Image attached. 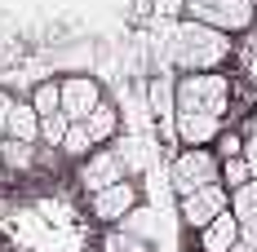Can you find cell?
Instances as JSON below:
<instances>
[{
  "mask_svg": "<svg viewBox=\"0 0 257 252\" xmlns=\"http://www.w3.org/2000/svg\"><path fill=\"white\" fill-rule=\"evenodd\" d=\"M169 181H173V195H178V199L195 195L200 186L217 181V155L204 151V146H186V151H178L173 168H169Z\"/></svg>",
  "mask_w": 257,
  "mask_h": 252,
  "instance_id": "cell-4",
  "label": "cell"
},
{
  "mask_svg": "<svg viewBox=\"0 0 257 252\" xmlns=\"http://www.w3.org/2000/svg\"><path fill=\"white\" fill-rule=\"evenodd\" d=\"M89 208H93L98 221H124L128 212L138 208V186L124 177V181L106 186V190H98V195H89Z\"/></svg>",
  "mask_w": 257,
  "mask_h": 252,
  "instance_id": "cell-8",
  "label": "cell"
},
{
  "mask_svg": "<svg viewBox=\"0 0 257 252\" xmlns=\"http://www.w3.org/2000/svg\"><path fill=\"white\" fill-rule=\"evenodd\" d=\"M14 93H5V89H0V137H5V124H9V111H14Z\"/></svg>",
  "mask_w": 257,
  "mask_h": 252,
  "instance_id": "cell-24",
  "label": "cell"
},
{
  "mask_svg": "<svg viewBox=\"0 0 257 252\" xmlns=\"http://www.w3.org/2000/svg\"><path fill=\"white\" fill-rule=\"evenodd\" d=\"M0 173H5V164H0Z\"/></svg>",
  "mask_w": 257,
  "mask_h": 252,
  "instance_id": "cell-28",
  "label": "cell"
},
{
  "mask_svg": "<svg viewBox=\"0 0 257 252\" xmlns=\"http://www.w3.org/2000/svg\"><path fill=\"white\" fill-rule=\"evenodd\" d=\"M244 164H248V177L257 181V133H248V142H244Z\"/></svg>",
  "mask_w": 257,
  "mask_h": 252,
  "instance_id": "cell-23",
  "label": "cell"
},
{
  "mask_svg": "<svg viewBox=\"0 0 257 252\" xmlns=\"http://www.w3.org/2000/svg\"><path fill=\"white\" fill-rule=\"evenodd\" d=\"M173 102L178 111H208V115H226L231 106V80L217 71H191L173 80Z\"/></svg>",
  "mask_w": 257,
  "mask_h": 252,
  "instance_id": "cell-2",
  "label": "cell"
},
{
  "mask_svg": "<svg viewBox=\"0 0 257 252\" xmlns=\"http://www.w3.org/2000/svg\"><path fill=\"white\" fill-rule=\"evenodd\" d=\"M231 208V190L222 186V181H208V186H200L195 195H186V199H178V212H182V221L191 230H204L213 217H222Z\"/></svg>",
  "mask_w": 257,
  "mask_h": 252,
  "instance_id": "cell-5",
  "label": "cell"
},
{
  "mask_svg": "<svg viewBox=\"0 0 257 252\" xmlns=\"http://www.w3.org/2000/svg\"><path fill=\"white\" fill-rule=\"evenodd\" d=\"M102 252H151V243L115 226V230H106V234H102Z\"/></svg>",
  "mask_w": 257,
  "mask_h": 252,
  "instance_id": "cell-16",
  "label": "cell"
},
{
  "mask_svg": "<svg viewBox=\"0 0 257 252\" xmlns=\"http://www.w3.org/2000/svg\"><path fill=\"white\" fill-rule=\"evenodd\" d=\"M182 9H186L191 23H204L213 31H222V36L244 31L257 18V0H182Z\"/></svg>",
  "mask_w": 257,
  "mask_h": 252,
  "instance_id": "cell-3",
  "label": "cell"
},
{
  "mask_svg": "<svg viewBox=\"0 0 257 252\" xmlns=\"http://www.w3.org/2000/svg\"><path fill=\"white\" fill-rule=\"evenodd\" d=\"M67 128H71V120H67L62 111H58V115H40V142L58 151V146H62V137H67Z\"/></svg>",
  "mask_w": 257,
  "mask_h": 252,
  "instance_id": "cell-20",
  "label": "cell"
},
{
  "mask_svg": "<svg viewBox=\"0 0 257 252\" xmlns=\"http://www.w3.org/2000/svg\"><path fill=\"white\" fill-rule=\"evenodd\" d=\"M231 217L239 226H257V181H244L239 190H231Z\"/></svg>",
  "mask_w": 257,
  "mask_h": 252,
  "instance_id": "cell-14",
  "label": "cell"
},
{
  "mask_svg": "<svg viewBox=\"0 0 257 252\" xmlns=\"http://www.w3.org/2000/svg\"><path fill=\"white\" fill-rule=\"evenodd\" d=\"M0 164L9 173H31L40 164V146L36 142H14V137H0Z\"/></svg>",
  "mask_w": 257,
  "mask_h": 252,
  "instance_id": "cell-12",
  "label": "cell"
},
{
  "mask_svg": "<svg viewBox=\"0 0 257 252\" xmlns=\"http://www.w3.org/2000/svg\"><path fill=\"white\" fill-rule=\"evenodd\" d=\"M213 146H217V164H222V159H235V155H244V137H239V133H217V142H213Z\"/></svg>",
  "mask_w": 257,
  "mask_h": 252,
  "instance_id": "cell-22",
  "label": "cell"
},
{
  "mask_svg": "<svg viewBox=\"0 0 257 252\" xmlns=\"http://www.w3.org/2000/svg\"><path fill=\"white\" fill-rule=\"evenodd\" d=\"M248 133H257V111H253V120H248Z\"/></svg>",
  "mask_w": 257,
  "mask_h": 252,
  "instance_id": "cell-27",
  "label": "cell"
},
{
  "mask_svg": "<svg viewBox=\"0 0 257 252\" xmlns=\"http://www.w3.org/2000/svg\"><path fill=\"white\" fill-rule=\"evenodd\" d=\"M84 128H89L93 146H106V142H115V137H120V111H115L111 102H98V106H93V115L84 120Z\"/></svg>",
  "mask_w": 257,
  "mask_h": 252,
  "instance_id": "cell-13",
  "label": "cell"
},
{
  "mask_svg": "<svg viewBox=\"0 0 257 252\" xmlns=\"http://www.w3.org/2000/svg\"><path fill=\"white\" fill-rule=\"evenodd\" d=\"M151 111L164 120V124H173V111H178V102H173V80H151Z\"/></svg>",
  "mask_w": 257,
  "mask_h": 252,
  "instance_id": "cell-15",
  "label": "cell"
},
{
  "mask_svg": "<svg viewBox=\"0 0 257 252\" xmlns=\"http://www.w3.org/2000/svg\"><path fill=\"white\" fill-rule=\"evenodd\" d=\"M58 111L71 120V124H84L89 115H93V106L102 102V89H98V80L93 76H67L58 80Z\"/></svg>",
  "mask_w": 257,
  "mask_h": 252,
  "instance_id": "cell-7",
  "label": "cell"
},
{
  "mask_svg": "<svg viewBox=\"0 0 257 252\" xmlns=\"http://www.w3.org/2000/svg\"><path fill=\"white\" fill-rule=\"evenodd\" d=\"M173 128H178V142H186V146H213L217 133H222V115H208V111H173Z\"/></svg>",
  "mask_w": 257,
  "mask_h": 252,
  "instance_id": "cell-9",
  "label": "cell"
},
{
  "mask_svg": "<svg viewBox=\"0 0 257 252\" xmlns=\"http://www.w3.org/2000/svg\"><path fill=\"white\" fill-rule=\"evenodd\" d=\"M231 252H253V248H248V243H244V239H239V243H235V248Z\"/></svg>",
  "mask_w": 257,
  "mask_h": 252,
  "instance_id": "cell-26",
  "label": "cell"
},
{
  "mask_svg": "<svg viewBox=\"0 0 257 252\" xmlns=\"http://www.w3.org/2000/svg\"><path fill=\"white\" fill-rule=\"evenodd\" d=\"M217 181H222L226 190H239L244 181H253V177H248V164H244V155H235V159H222V164H217Z\"/></svg>",
  "mask_w": 257,
  "mask_h": 252,
  "instance_id": "cell-18",
  "label": "cell"
},
{
  "mask_svg": "<svg viewBox=\"0 0 257 252\" xmlns=\"http://www.w3.org/2000/svg\"><path fill=\"white\" fill-rule=\"evenodd\" d=\"M58 151L67 155V159H84V155L93 151V137H89V128L84 124H71L67 128V137H62V146Z\"/></svg>",
  "mask_w": 257,
  "mask_h": 252,
  "instance_id": "cell-17",
  "label": "cell"
},
{
  "mask_svg": "<svg viewBox=\"0 0 257 252\" xmlns=\"http://www.w3.org/2000/svg\"><path fill=\"white\" fill-rule=\"evenodd\" d=\"M226 58H231V36H222V31H213L204 23L186 18L169 36V62L178 67L182 76H191V71H217Z\"/></svg>",
  "mask_w": 257,
  "mask_h": 252,
  "instance_id": "cell-1",
  "label": "cell"
},
{
  "mask_svg": "<svg viewBox=\"0 0 257 252\" xmlns=\"http://www.w3.org/2000/svg\"><path fill=\"white\" fill-rule=\"evenodd\" d=\"M239 239H244V243L257 252V226H239Z\"/></svg>",
  "mask_w": 257,
  "mask_h": 252,
  "instance_id": "cell-25",
  "label": "cell"
},
{
  "mask_svg": "<svg viewBox=\"0 0 257 252\" xmlns=\"http://www.w3.org/2000/svg\"><path fill=\"white\" fill-rule=\"evenodd\" d=\"M155 212L151 208H133V212H128L124 221H120V230H128V234H138V239H147V243H155Z\"/></svg>",
  "mask_w": 257,
  "mask_h": 252,
  "instance_id": "cell-19",
  "label": "cell"
},
{
  "mask_svg": "<svg viewBox=\"0 0 257 252\" xmlns=\"http://www.w3.org/2000/svg\"><path fill=\"white\" fill-rule=\"evenodd\" d=\"M124 177H128V168H124V159L115 155V146H93V151L80 159V186L89 195H98V190L124 181Z\"/></svg>",
  "mask_w": 257,
  "mask_h": 252,
  "instance_id": "cell-6",
  "label": "cell"
},
{
  "mask_svg": "<svg viewBox=\"0 0 257 252\" xmlns=\"http://www.w3.org/2000/svg\"><path fill=\"white\" fill-rule=\"evenodd\" d=\"M58 80H45V84H36V93H31V106H36V115H58Z\"/></svg>",
  "mask_w": 257,
  "mask_h": 252,
  "instance_id": "cell-21",
  "label": "cell"
},
{
  "mask_svg": "<svg viewBox=\"0 0 257 252\" xmlns=\"http://www.w3.org/2000/svg\"><path fill=\"white\" fill-rule=\"evenodd\" d=\"M200 234V252H231L239 243V221L231 217V208L222 212V217H213L204 230H195Z\"/></svg>",
  "mask_w": 257,
  "mask_h": 252,
  "instance_id": "cell-10",
  "label": "cell"
},
{
  "mask_svg": "<svg viewBox=\"0 0 257 252\" xmlns=\"http://www.w3.org/2000/svg\"><path fill=\"white\" fill-rule=\"evenodd\" d=\"M5 137H14V142H36V146H40V115H36L31 102H14L9 124H5Z\"/></svg>",
  "mask_w": 257,
  "mask_h": 252,
  "instance_id": "cell-11",
  "label": "cell"
}]
</instances>
